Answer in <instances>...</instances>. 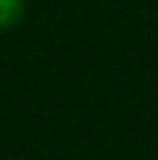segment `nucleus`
<instances>
[{
  "label": "nucleus",
  "instance_id": "obj_1",
  "mask_svg": "<svg viewBox=\"0 0 158 160\" xmlns=\"http://www.w3.org/2000/svg\"><path fill=\"white\" fill-rule=\"evenodd\" d=\"M24 18V0H0V29H13Z\"/></svg>",
  "mask_w": 158,
  "mask_h": 160
}]
</instances>
